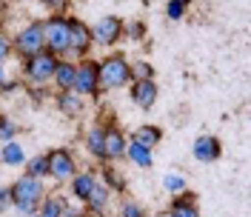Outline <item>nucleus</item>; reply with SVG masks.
Segmentation results:
<instances>
[{
  "mask_svg": "<svg viewBox=\"0 0 251 217\" xmlns=\"http://www.w3.org/2000/svg\"><path fill=\"white\" fill-rule=\"evenodd\" d=\"M0 3H3V0H0Z\"/></svg>",
  "mask_w": 251,
  "mask_h": 217,
  "instance_id": "nucleus-38",
  "label": "nucleus"
},
{
  "mask_svg": "<svg viewBox=\"0 0 251 217\" xmlns=\"http://www.w3.org/2000/svg\"><path fill=\"white\" fill-rule=\"evenodd\" d=\"M106 200H109V189L103 186V183H100V180H97V183H94V189H92V194H89V206H92V209H97V212H100V209H103V206H106Z\"/></svg>",
  "mask_w": 251,
  "mask_h": 217,
  "instance_id": "nucleus-22",
  "label": "nucleus"
},
{
  "mask_svg": "<svg viewBox=\"0 0 251 217\" xmlns=\"http://www.w3.org/2000/svg\"><path fill=\"white\" fill-rule=\"evenodd\" d=\"M3 123H6V117H3V114H0V129H3Z\"/></svg>",
  "mask_w": 251,
  "mask_h": 217,
  "instance_id": "nucleus-34",
  "label": "nucleus"
},
{
  "mask_svg": "<svg viewBox=\"0 0 251 217\" xmlns=\"http://www.w3.org/2000/svg\"><path fill=\"white\" fill-rule=\"evenodd\" d=\"M75 92L97 97V92H100V63H94V60L80 63L77 78H75Z\"/></svg>",
  "mask_w": 251,
  "mask_h": 217,
  "instance_id": "nucleus-8",
  "label": "nucleus"
},
{
  "mask_svg": "<svg viewBox=\"0 0 251 217\" xmlns=\"http://www.w3.org/2000/svg\"><path fill=\"white\" fill-rule=\"evenodd\" d=\"M46 163H49V174L54 180H69V177H75V169H77L69 149H51L46 155Z\"/></svg>",
  "mask_w": 251,
  "mask_h": 217,
  "instance_id": "nucleus-7",
  "label": "nucleus"
},
{
  "mask_svg": "<svg viewBox=\"0 0 251 217\" xmlns=\"http://www.w3.org/2000/svg\"><path fill=\"white\" fill-rule=\"evenodd\" d=\"M163 183H166V189H169V191H174V194L186 189V180H183V177H177V174H169V177H166Z\"/></svg>",
  "mask_w": 251,
  "mask_h": 217,
  "instance_id": "nucleus-26",
  "label": "nucleus"
},
{
  "mask_svg": "<svg viewBox=\"0 0 251 217\" xmlns=\"http://www.w3.org/2000/svg\"><path fill=\"white\" fill-rule=\"evenodd\" d=\"M126 155H128L131 163H137V166H143V169L151 166V149H146V146L134 143V140H131V146H126Z\"/></svg>",
  "mask_w": 251,
  "mask_h": 217,
  "instance_id": "nucleus-17",
  "label": "nucleus"
},
{
  "mask_svg": "<svg viewBox=\"0 0 251 217\" xmlns=\"http://www.w3.org/2000/svg\"><path fill=\"white\" fill-rule=\"evenodd\" d=\"M43 6H51V9H63L66 0H43Z\"/></svg>",
  "mask_w": 251,
  "mask_h": 217,
  "instance_id": "nucleus-32",
  "label": "nucleus"
},
{
  "mask_svg": "<svg viewBox=\"0 0 251 217\" xmlns=\"http://www.w3.org/2000/svg\"><path fill=\"white\" fill-rule=\"evenodd\" d=\"M69 20V37H66V49L69 52H75V54H86L89 49H92L94 37H92V29L77 20V17H66Z\"/></svg>",
  "mask_w": 251,
  "mask_h": 217,
  "instance_id": "nucleus-6",
  "label": "nucleus"
},
{
  "mask_svg": "<svg viewBox=\"0 0 251 217\" xmlns=\"http://www.w3.org/2000/svg\"><path fill=\"white\" fill-rule=\"evenodd\" d=\"M26 174H31V177H43V174H49V163H46V155L34 157L29 166H26Z\"/></svg>",
  "mask_w": 251,
  "mask_h": 217,
  "instance_id": "nucleus-23",
  "label": "nucleus"
},
{
  "mask_svg": "<svg viewBox=\"0 0 251 217\" xmlns=\"http://www.w3.org/2000/svg\"><path fill=\"white\" fill-rule=\"evenodd\" d=\"M31 217H37V215H31Z\"/></svg>",
  "mask_w": 251,
  "mask_h": 217,
  "instance_id": "nucleus-37",
  "label": "nucleus"
},
{
  "mask_svg": "<svg viewBox=\"0 0 251 217\" xmlns=\"http://www.w3.org/2000/svg\"><path fill=\"white\" fill-rule=\"evenodd\" d=\"M131 78L134 80H151L154 78V69H151L149 63H134V66H131Z\"/></svg>",
  "mask_w": 251,
  "mask_h": 217,
  "instance_id": "nucleus-24",
  "label": "nucleus"
},
{
  "mask_svg": "<svg viewBox=\"0 0 251 217\" xmlns=\"http://www.w3.org/2000/svg\"><path fill=\"white\" fill-rule=\"evenodd\" d=\"M186 0H169V6H166V12H169V17L172 20H180V17L186 15Z\"/></svg>",
  "mask_w": 251,
  "mask_h": 217,
  "instance_id": "nucleus-25",
  "label": "nucleus"
},
{
  "mask_svg": "<svg viewBox=\"0 0 251 217\" xmlns=\"http://www.w3.org/2000/svg\"><path fill=\"white\" fill-rule=\"evenodd\" d=\"M75 78H77V66L57 60V69H54V83H57V89H60V92H72V89H75Z\"/></svg>",
  "mask_w": 251,
  "mask_h": 217,
  "instance_id": "nucleus-13",
  "label": "nucleus"
},
{
  "mask_svg": "<svg viewBox=\"0 0 251 217\" xmlns=\"http://www.w3.org/2000/svg\"><path fill=\"white\" fill-rule=\"evenodd\" d=\"M94 183H97V177H94V174H77V177H75V183H72L75 197H80V200H89Z\"/></svg>",
  "mask_w": 251,
  "mask_h": 217,
  "instance_id": "nucleus-19",
  "label": "nucleus"
},
{
  "mask_svg": "<svg viewBox=\"0 0 251 217\" xmlns=\"http://www.w3.org/2000/svg\"><path fill=\"white\" fill-rule=\"evenodd\" d=\"M123 217H146V215H143V209L137 206V203H126L123 206Z\"/></svg>",
  "mask_w": 251,
  "mask_h": 217,
  "instance_id": "nucleus-28",
  "label": "nucleus"
},
{
  "mask_svg": "<svg viewBox=\"0 0 251 217\" xmlns=\"http://www.w3.org/2000/svg\"><path fill=\"white\" fill-rule=\"evenodd\" d=\"M103 140H106V129H100V126H94L92 132H89V137H86L89 152L94 157H100V160H106V155H103Z\"/></svg>",
  "mask_w": 251,
  "mask_h": 217,
  "instance_id": "nucleus-21",
  "label": "nucleus"
},
{
  "mask_svg": "<svg viewBox=\"0 0 251 217\" xmlns=\"http://www.w3.org/2000/svg\"><path fill=\"white\" fill-rule=\"evenodd\" d=\"M63 217H80V215H63Z\"/></svg>",
  "mask_w": 251,
  "mask_h": 217,
  "instance_id": "nucleus-36",
  "label": "nucleus"
},
{
  "mask_svg": "<svg viewBox=\"0 0 251 217\" xmlns=\"http://www.w3.org/2000/svg\"><path fill=\"white\" fill-rule=\"evenodd\" d=\"M103 155H106V160H117V157L126 155V137L120 135V129H106Z\"/></svg>",
  "mask_w": 251,
  "mask_h": 217,
  "instance_id": "nucleus-12",
  "label": "nucleus"
},
{
  "mask_svg": "<svg viewBox=\"0 0 251 217\" xmlns=\"http://www.w3.org/2000/svg\"><path fill=\"white\" fill-rule=\"evenodd\" d=\"M12 206V189L9 186H0V215Z\"/></svg>",
  "mask_w": 251,
  "mask_h": 217,
  "instance_id": "nucleus-27",
  "label": "nucleus"
},
{
  "mask_svg": "<svg viewBox=\"0 0 251 217\" xmlns=\"http://www.w3.org/2000/svg\"><path fill=\"white\" fill-rule=\"evenodd\" d=\"M220 155H223V146H220L217 137L203 135V137L194 140V157H197L200 163H214V160H220Z\"/></svg>",
  "mask_w": 251,
  "mask_h": 217,
  "instance_id": "nucleus-10",
  "label": "nucleus"
},
{
  "mask_svg": "<svg viewBox=\"0 0 251 217\" xmlns=\"http://www.w3.org/2000/svg\"><path fill=\"white\" fill-rule=\"evenodd\" d=\"M131 100L140 108H151L157 100V83L154 80H134L131 86Z\"/></svg>",
  "mask_w": 251,
  "mask_h": 217,
  "instance_id": "nucleus-11",
  "label": "nucleus"
},
{
  "mask_svg": "<svg viewBox=\"0 0 251 217\" xmlns=\"http://www.w3.org/2000/svg\"><path fill=\"white\" fill-rule=\"evenodd\" d=\"M169 215H172V217H200V209H197V203H194V194L177 197Z\"/></svg>",
  "mask_w": 251,
  "mask_h": 217,
  "instance_id": "nucleus-16",
  "label": "nucleus"
},
{
  "mask_svg": "<svg viewBox=\"0 0 251 217\" xmlns=\"http://www.w3.org/2000/svg\"><path fill=\"white\" fill-rule=\"evenodd\" d=\"M131 80V66L126 63L123 54H114L100 63V89H120Z\"/></svg>",
  "mask_w": 251,
  "mask_h": 217,
  "instance_id": "nucleus-2",
  "label": "nucleus"
},
{
  "mask_svg": "<svg viewBox=\"0 0 251 217\" xmlns=\"http://www.w3.org/2000/svg\"><path fill=\"white\" fill-rule=\"evenodd\" d=\"M0 135H3L6 140H12V137H15V126L6 120V123H3V129H0Z\"/></svg>",
  "mask_w": 251,
  "mask_h": 217,
  "instance_id": "nucleus-30",
  "label": "nucleus"
},
{
  "mask_svg": "<svg viewBox=\"0 0 251 217\" xmlns=\"http://www.w3.org/2000/svg\"><path fill=\"white\" fill-rule=\"evenodd\" d=\"M146 34V26L143 23H131V37H143Z\"/></svg>",
  "mask_w": 251,
  "mask_h": 217,
  "instance_id": "nucleus-31",
  "label": "nucleus"
},
{
  "mask_svg": "<svg viewBox=\"0 0 251 217\" xmlns=\"http://www.w3.org/2000/svg\"><path fill=\"white\" fill-rule=\"evenodd\" d=\"M6 83V72H3V66H0V86Z\"/></svg>",
  "mask_w": 251,
  "mask_h": 217,
  "instance_id": "nucleus-33",
  "label": "nucleus"
},
{
  "mask_svg": "<svg viewBox=\"0 0 251 217\" xmlns=\"http://www.w3.org/2000/svg\"><path fill=\"white\" fill-rule=\"evenodd\" d=\"M120 34H123V20H120V17H103V20L92 29V37L97 43H103V46L117 43Z\"/></svg>",
  "mask_w": 251,
  "mask_h": 217,
  "instance_id": "nucleus-9",
  "label": "nucleus"
},
{
  "mask_svg": "<svg viewBox=\"0 0 251 217\" xmlns=\"http://www.w3.org/2000/svg\"><path fill=\"white\" fill-rule=\"evenodd\" d=\"M57 108H60L66 117H77L80 111H83V100H80V94L60 92L57 94Z\"/></svg>",
  "mask_w": 251,
  "mask_h": 217,
  "instance_id": "nucleus-15",
  "label": "nucleus"
},
{
  "mask_svg": "<svg viewBox=\"0 0 251 217\" xmlns=\"http://www.w3.org/2000/svg\"><path fill=\"white\" fill-rule=\"evenodd\" d=\"M157 217H172V215H169V212H166V215H157Z\"/></svg>",
  "mask_w": 251,
  "mask_h": 217,
  "instance_id": "nucleus-35",
  "label": "nucleus"
},
{
  "mask_svg": "<svg viewBox=\"0 0 251 217\" xmlns=\"http://www.w3.org/2000/svg\"><path fill=\"white\" fill-rule=\"evenodd\" d=\"M12 189V206L20 209L23 215H34L37 212V206L43 200V183H40V177H31V174H23L20 180H17Z\"/></svg>",
  "mask_w": 251,
  "mask_h": 217,
  "instance_id": "nucleus-1",
  "label": "nucleus"
},
{
  "mask_svg": "<svg viewBox=\"0 0 251 217\" xmlns=\"http://www.w3.org/2000/svg\"><path fill=\"white\" fill-rule=\"evenodd\" d=\"M54 69H57V54H51L46 49L26 57V66H23V72L31 83H46L49 78H54Z\"/></svg>",
  "mask_w": 251,
  "mask_h": 217,
  "instance_id": "nucleus-4",
  "label": "nucleus"
},
{
  "mask_svg": "<svg viewBox=\"0 0 251 217\" xmlns=\"http://www.w3.org/2000/svg\"><path fill=\"white\" fill-rule=\"evenodd\" d=\"M66 37H69V20H66V17L54 15L43 23V49H46V52H51V54L69 52V49H66Z\"/></svg>",
  "mask_w": 251,
  "mask_h": 217,
  "instance_id": "nucleus-3",
  "label": "nucleus"
},
{
  "mask_svg": "<svg viewBox=\"0 0 251 217\" xmlns=\"http://www.w3.org/2000/svg\"><path fill=\"white\" fill-rule=\"evenodd\" d=\"M0 160H3L6 166H20V163H26V155H23V149L17 146L15 140H9V143L3 146V152H0Z\"/></svg>",
  "mask_w": 251,
  "mask_h": 217,
  "instance_id": "nucleus-20",
  "label": "nucleus"
},
{
  "mask_svg": "<svg viewBox=\"0 0 251 217\" xmlns=\"http://www.w3.org/2000/svg\"><path fill=\"white\" fill-rule=\"evenodd\" d=\"M12 49H15L17 54H23V57H31V54L43 52V23L26 26V29L12 40Z\"/></svg>",
  "mask_w": 251,
  "mask_h": 217,
  "instance_id": "nucleus-5",
  "label": "nucleus"
},
{
  "mask_svg": "<svg viewBox=\"0 0 251 217\" xmlns=\"http://www.w3.org/2000/svg\"><path fill=\"white\" fill-rule=\"evenodd\" d=\"M9 54H12V43H9V40L0 34V66L6 63V57H9Z\"/></svg>",
  "mask_w": 251,
  "mask_h": 217,
  "instance_id": "nucleus-29",
  "label": "nucleus"
},
{
  "mask_svg": "<svg viewBox=\"0 0 251 217\" xmlns=\"http://www.w3.org/2000/svg\"><path fill=\"white\" fill-rule=\"evenodd\" d=\"M63 215H69V203L63 197H49V200H43L37 217H63Z\"/></svg>",
  "mask_w": 251,
  "mask_h": 217,
  "instance_id": "nucleus-18",
  "label": "nucleus"
},
{
  "mask_svg": "<svg viewBox=\"0 0 251 217\" xmlns=\"http://www.w3.org/2000/svg\"><path fill=\"white\" fill-rule=\"evenodd\" d=\"M131 140H134V143H140V146H146V149H154L157 143L163 140V132H160L157 126H149V123H146V126H140V129L131 135Z\"/></svg>",
  "mask_w": 251,
  "mask_h": 217,
  "instance_id": "nucleus-14",
  "label": "nucleus"
}]
</instances>
